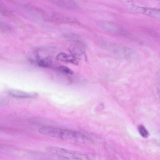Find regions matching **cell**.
Masks as SVG:
<instances>
[{
	"label": "cell",
	"instance_id": "1",
	"mask_svg": "<svg viewBox=\"0 0 160 160\" xmlns=\"http://www.w3.org/2000/svg\"><path fill=\"white\" fill-rule=\"evenodd\" d=\"M38 131L42 135L79 143H88L92 142L89 138L82 133L68 129L45 127L39 128Z\"/></svg>",
	"mask_w": 160,
	"mask_h": 160
},
{
	"label": "cell",
	"instance_id": "2",
	"mask_svg": "<svg viewBox=\"0 0 160 160\" xmlns=\"http://www.w3.org/2000/svg\"><path fill=\"white\" fill-rule=\"evenodd\" d=\"M46 150L48 152L59 156L67 160H92L93 157L88 153L70 150L62 148L49 146Z\"/></svg>",
	"mask_w": 160,
	"mask_h": 160
},
{
	"label": "cell",
	"instance_id": "3",
	"mask_svg": "<svg viewBox=\"0 0 160 160\" xmlns=\"http://www.w3.org/2000/svg\"><path fill=\"white\" fill-rule=\"evenodd\" d=\"M101 43L103 48L120 57L130 58L135 56V52L127 47L107 41H101Z\"/></svg>",
	"mask_w": 160,
	"mask_h": 160
},
{
	"label": "cell",
	"instance_id": "4",
	"mask_svg": "<svg viewBox=\"0 0 160 160\" xmlns=\"http://www.w3.org/2000/svg\"><path fill=\"white\" fill-rule=\"evenodd\" d=\"M128 5L132 10L135 12L143 14L157 19L160 18V11L158 9L140 7L130 3Z\"/></svg>",
	"mask_w": 160,
	"mask_h": 160
},
{
	"label": "cell",
	"instance_id": "5",
	"mask_svg": "<svg viewBox=\"0 0 160 160\" xmlns=\"http://www.w3.org/2000/svg\"><path fill=\"white\" fill-rule=\"evenodd\" d=\"M99 25L103 29L111 33L123 34L126 33L123 29L111 22L102 21L99 22Z\"/></svg>",
	"mask_w": 160,
	"mask_h": 160
},
{
	"label": "cell",
	"instance_id": "6",
	"mask_svg": "<svg viewBox=\"0 0 160 160\" xmlns=\"http://www.w3.org/2000/svg\"><path fill=\"white\" fill-rule=\"evenodd\" d=\"M8 93L12 97L17 98H33L37 97L38 93L36 92H27L13 89H10Z\"/></svg>",
	"mask_w": 160,
	"mask_h": 160
},
{
	"label": "cell",
	"instance_id": "7",
	"mask_svg": "<svg viewBox=\"0 0 160 160\" xmlns=\"http://www.w3.org/2000/svg\"><path fill=\"white\" fill-rule=\"evenodd\" d=\"M53 3L58 7L67 9H74L77 7L76 3L71 0H55Z\"/></svg>",
	"mask_w": 160,
	"mask_h": 160
},
{
	"label": "cell",
	"instance_id": "8",
	"mask_svg": "<svg viewBox=\"0 0 160 160\" xmlns=\"http://www.w3.org/2000/svg\"><path fill=\"white\" fill-rule=\"evenodd\" d=\"M50 153L49 154L38 153L33 155L35 158L39 160H67L56 155Z\"/></svg>",
	"mask_w": 160,
	"mask_h": 160
},
{
	"label": "cell",
	"instance_id": "9",
	"mask_svg": "<svg viewBox=\"0 0 160 160\" xmlns=\"http://www.w3.org/2000/svg\"><path fill=\"white\" fill-rule=\"evenodd\" d=\"M56 58L58 60L61 61L70 62L75 65L78 64L76 58L72 55L61 52L57 55Z\"/></svg>",
	"mask_w": 160,
	"mask_h": 160
},
{
	"label": "cell",
	"instance_id": "10",
	"mask_svg": "<svg viewBox=\"0 0 160 160\" xmlns=\"http://www.w3.org/2000/svg\"><path fill=\"white\" fill-rule=\"evenodd\" d=\"M69 49L72 55L75 58L82 59L83 58H86L83 51L78 46H71L69 47Z\"/></svg>",
	"mask_w": 160,
	"mask_h": 160
},
{
	"label": "cell",
	"instance_id": "11",
	"mask_svg": "<svg viewBox=\"0 0 160 160\" xmlns=\"http://www.w3.org/2000/svg\"><path fill=\"white\" fill-rule=\"evenodd\" d=\"M35 62L39 66L42 68H49L52 66V60L48 58H37Z\"/></svg>",
	"mask_w": 160,
	"mask_h": 160
},
{
	"label": "cell",
	"instance_id": "12",
	"mask_svg": "<svg viewBox=\"0 0 160 160\" xmlns=\"http://www.w3.org/2000/svg\"><path fill=\"white\" fill-rule=\"evenodd\" d=\"M138 129L140 134L143 138H146L148 137V132L143 126L142 125L139 126Z\"/></svg>",
	"mask_w": 160,
	"mask_h": 160
},
{
	"label": "cell",
	"instance_id": "13",
	"mask_svg": "<svg viewBox=\"0 0 160 160\" xmlns=\"http://www.w3.org/2000/svg\"><path fill=\"white\" fill-rule=\"evenodd\" d=\"M58 69L62 72L69 75H72L73 74V71L67 66H60L58 67Z\"/></svg>",
	"mask_w": 160,
	"mask_h": 160
}]
</instances>
